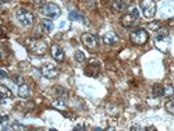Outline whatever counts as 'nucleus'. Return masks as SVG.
Segmentation results:
<instances>
[{
  "mask_svg": "<svg viewBox=\"0 0 174 131\" xmlns=\"http://www.w3.org/2000/svg\"><path fill=\"white\" fill-rule=\"evenodd\" d=\"M40 14L47 17L49 20H53V18H57L59 15L62 14V10L59 7L56 3H46L43 6H40Z\"/></svg>",
  "mask_w": 174,
  "mask_h": 131,
  "instance_id": "nucleus-1",
  "label": "nucleus"
},
{
  "mask_svg": "<svg viewBox=\"0 0 174 131\" xmlns=\"http://www.w3.org/2000/svg\"><path fill=\"white\" fill-rule=\"evenodd\" d=\"M130 38H131V42H132L134 45H137V46H142V45H145L146 42H148L149 37H148V32H146L144 28H137L131 32Z\"/></svg>",
  "mask_w": 174,
  "mask_h": 131,
  "instance_id": "nucleus-2",
  "label": "nucleus"
},
{
  "mask_svg": "<svg viewBox=\"0 0 174 131\" xmlns=\"http://www.w3.org/2000/svg\"><path fill=\"white\" fill-rule=\"evenodd\" d=\"M15 17H17V20L21 22L22 25L25 27L32 25L33 22V14L29 10H27V8H18L15 11Z\"/></svg>",
  "mask_w": 174,
  "mask_h": 131,
  "instance_id": "nucleus-3",
  "label": "nucleus"
},
{
  "mask_svg": "<svg viewBox=\"0 0 174 131\" xmlns=\"http://www.w3.org/2000/svg\"><path fill=\"white\" fill-rule=\"evenodd\" d=\"M141 10L146 18H153L156 14V4L153 0H141Z\"/></svg>",
  "mask_w": 174,
  "mask_h": 131,
  "instance_id": "nucleus-4",
  "label": "nucleus"
},
{
  "mask_svg": "<svg viewBox=\"0 0 174 131\" xmlns=\"http://www.w3.org/2000/svg\"><path fill=\"white\" fill-rule=\"evenodd\" d=\"M27 46H28V49L31 52L38 53V55H42L46 50V43L40 39H28L27 40Z\"/></svg>",
  "mask_w": 174,
  "mask_h": 131,
  "instance_id": "nucleus-5",
  "label": "nucleus"
},
{
  "mask_svg": "<svg viewBox=\"0 0 174 131\" xmlns=\"http://www.w3.org/2000/svg\"><path fill=\"white\" fill-rule=\"evenodd\" d=\"M84 71H85V74L88 77H96L99 74V71H100V63L98 60L92 59V60H89V63H88V66L85 67Z\"/></svg>",
  "mask_w": 174,
  "mask_h": 131,
  "instance_id": "nucleus-6",
  "label": "nucleus"
},
{
  "mask_svg": "<svg viewBox=\"0 0 174 131\" xmlns=\"http://www.w3.org/2000/svg\"><path fill=\"white\" fill-rule=\"evenodd\" d=\"M137 22H138V17H135V15L131 14V13L124 14L123 17H121V25H123L124 28H132V27L137 25Z\"/></svg>",
  "mask_w": 174,
  "mask_h": 131,
  "instance_id": "nucleus-7",
  "label": "nucleus"
},
{
  "mask_svg": "<svg viewBox=\"0 0 174 131\" xmlns=\"http://www.w3.org/2000/svg\"><path fill=\"white\" fill-rule=\"evenodd\" d=\"M50 52H52V57L55 59L56 62H63L64 60V50H63V47L57 43L52 45Z\"/></svg>",
  "mask_w": 174,
  "mask_h": 131,
  "instance_id": "nucleus-8",
  "label": "nucleus"
},
{
  "mask_svg": "<svg viewBox=\"0 0 174 131\" xmlns=\"http://www.w3.org/2000/svg\"><path fill=\"white\" fill-rule=\"evenodd\" d=\"M42 74H43V77H46V78H56V77L59 75V69L55 64H46L43 69H42Z\"/></svg>",
  "mask_w": 174,
  "mask_h": 131,
  "instance_id": "nucleus-9",
  "label": "nucleus"
},
{
  "mask_svg": "<svg viewBox=\"0 0 174 131\" xmlns=\"http://www.w3.org/2000/svg\"><path fill=\"white\" fill-rule=\"evenodd\" d=\"M81 39H82V43L85 45L87 47H96V45H98V39H96V37L95 35H92V34H82V37H81Z\"/></svg>",
  "mask_w": 174,
  "mask_h": 131,
  "instance_id": "nucleus-10",
  "label": "nucleus"
},
{
  "mask_svg": "<svg viewBox=\"0 0 174 131\" xmlns=\"http://www.w3.org/2000/svg\"><path fill=\"white\" fill-rule=\"evenodd\" d=\"M117 40H119V37H117L114 32H106L103 35V43L107 45V46H113V45L117 43Z\"/></svg>",
  "mask_w": 174,
  "mask_h": 131,
  "instance_id": "nucleus-11",
  "label": "nucleus"
},
{
  "mask_svg": "<svg viewBox=\"0 0 174 131\" xmlns=\"http://www.w3.org/2000/svg\"><path fill=\"white\" fill-rule=\"evenodd\" d=\"M110 7L113 11L119 13V11H123L127 6L124 4V0H110Z\"/></svg>",
  "mask_w": 174,
  "mask_h": 131,
  "instance_id": "nucleus-12",
  "label": "nucleus"
},
{
  "mask_svg": "<svg viewBox=\"0 0 174 131\" xmlns=\"http://www.w3.org/2000/svg\"><path fill=\"white\" fill-rule=\"evenodd\" d=\"M152 95L156 96V98H162L164 96V87L160 84H155L152 87Z\"/></svg>",
  "mask_w": 174,
  "mask_h": 131,
  "instance_id": "nucleus-13",
  "label": "nucleus"
},
{
  "mask_svg": "<svg viewBox=\"0 0 174 131\" xmlns=\"http://www.w3.org/2000/svg\"><path fill=\"white\" fill-rule=\"evenodd\" d=\"M18 95L21 96V98H28L29 95H31V89H29L28 85L25 84H21L18 87Z\"/></svg>",
  "mask_w": 174,
  "mask_h": 131,
  "instance_id": "nucleus-14",
  "label": "nucleus"
},
{
  "mask_svg": "<svg viewBox=\"0 0 174 131\" xmlns=\"http://www.w3.org/2000/svg\"><path fill=\"white\" fill-rule=\"evenodd\" d=\"M10 98H13V94H11V91L8 89L7 87L0 85V99H10Z\"/></svg>",
  "mask_w": 174,
  "mask_h": 131,
  "instance_id": "nucleus-15",
  "label": "nucleus"
},
{
  "mask_svg": "<svg viewBox=\"0 0 174 131\" xmlns=\"http://www.w3.org/2000/svg\"><path fill=\"white\" fill-rule=\"evenodd\" d=\"M68 18L71 20V21H75V20H78V21H85V18H84V15H82V14H80L78 11H70Z\"/></svg>",
  "mask_w": 174,
  "mask_h": 131,
  "instance_id": "nucleus-16",
  "label": "nucleus"
},
{
  "mask_svg": "<svg viewBox=\"0 0 174 131\" xmlns=\"http://www.w3.org/2000/svg\"><path fill=\"white\" fill-rule=\"evenodd\" d=\"M40 25L43 27L47 32H50L52 29H53V27H55V25H53V22H52V20H49V18H47V20H42V21H40Z\"/></svg>",
  "mask_w": 174,
  "mask_h": 131,
  "instance_id": "nucleus-17",
  "label": "nucleus"
},
{
  "mask_svg": "<svg viewBox=\"0 0 174 131\" xmlns=\"http://www.w3.org/2000/svg\"><path fill=\"white\" fill-rule=\"evenodd\" d=\"M53 94L57 96H67V91L63 87H55L53 88Z\"/></svg>",
  "mask_w": 174,
  "mask_h": 131,
  "instance_id": "nucleus-18",
  "label": "nucleus"
},
{
  "mask_svg": "<svg viewBox=\"0 0 174 131\" xmlns=\"http://www.w3.org/2000/svg\"><path fill=\"white\" fill-rule=\"evenodd\" d=\"M74 59H75V60H77L78 63H84L87 57H85V53H84V52L77 50V52H75V55H74Z\"/></svg>",
  "mask_w": 174,
  "mask_h": 131,
  "instance_id": "nucleus-19",
  "label": "nucleus"
},
{
  "mask_svg": "<svg viewBox=\"0 0 174 131\" xmlns=\"http://www.w3.org/2000/svg\"><path fill=\"white\" fill-rule=\"evenodd\" d=\"M53 106L55 107H57V109H65V102L63 101V99H56V101H53Z\"/></svg>",
  "mask_w": 174,
  "mask_h": 131,
  "instance_id": "nucleus-20",
  "label": "nucleus"
},
{
  "mask_svg": "<svg viewBox=\"0 0 174 131\" xmlns=\"http://www.w3.org/2000/svg\"><path fill=\"white\" fill-rule=\"evenodd\" d=\"M166 110L169 113H171V114L174 113V103H173V101H171V99L166 102Z\"/></svg>",
  "mask_w": 174,
  "mask_h": 131,
  "instance_id": "nucleus-21",
  "label": "nucleus"
},
{
  "mask_svg": "<svg viewBox=\"0 0 174 131\" xmlns=\"http://www.w3.org/2000/svg\"><path fill=\"white\" fill-rule=\"evenodd\" d=\"M6 130H8V128H11V130H27L25 126H22V124H13L11 127H4Z\"/></svg>",
  "mask_w": 174,
  "mask_h": 131,
  "instance_id": "nucleus-22",
  "label": "nucleus"
},
{
  "mask_svg": "<svg viewBox=\"0 0 174 131\" xmlns=\"http://www.w3.org/2000/svg\"><path fill=\"white\" fill-rule=\"evenodd\" d=\"M13 81H14L15 84H18V85L24 84V80H22L21 75H14V77H13Z\"/></svg>",
  "mask_w": 174,
  "mask_h": 131,
  "instance_id": "nucleus-23",
  "label": "nucleus"
},
{
  "mask_svg": "<svg viewBox=\"0 0 174 131\" xmlns=\"http://www.w3.org/2000/svg\"><path fill=\"white\" fill-rule=\"evenodd\" d=\"M8 120H10V119H8V116H2V117H0V123L3 124V126H6V124L8 123Z\"/></svg>",
  "mask_w": 174,
  "mask_h": 131,
  "instance_id": "nucleus-24",
  "label": "nucleus"
},
{
  "mask_svg": "<svg viewBox=\"0 0 174 131\" xmlns=\"http://www.w3.org/2000/svg\"><path fill=\"white\" fill-rule=\"evenodd\" d=\"M6 37V28L3 25H0V38H4Z\"/></svg>",
  "mask_w": 174,
  "mask_h": 131,
  "instance_id": "nucleus-25",
  "label": "nucleus"
},
{
  "mask_svg": "<svg viewBox=\"0 0 174 131\" xmlns=\"http://www.w3.org/2000/svg\"><path fill=\"white\" fill-rule=\"evenodd\" d=\"M7 73H6V71H4V70H2L0 69V78H7Z\"/></svg>",
  "mask_w": 174,
  "mask_h": 131,
  "instance_id": "nucleus-26",
  "label": "nucleus"
},
{
  "mask_svg": "<svg viewBox=\"0 0 174 131\" xmlns=\"http://www.w3.org/2000/svg\"><path fill=\"white\" fill-rule=\"evenodd\" d=\"M4 56H6V53H4V50L0 47V60H2V59H4Z\"/></svg>",
  "mask_w": 174,
  "mask_h": 131,
  "instance_id": "nucleus-27",
  "label": "nucleus"
},
{
  "mask_svg": "<svg viewBox=\"0 0 174 131\" xmlns=\"http://www.w3.org/2000/svg\"><path fill=\"white\" fill-rule=\"evenodd\" d=\"M74 130H78V131H84V130H85V127H82V126H77V127H74Z\"/></svg>",
  "mask_w": 174,
  "mask_h": 131,
  "instance_id": "nucleus-28",
  "label": "nucleus"
},
{
  "mask_svg": "<svg viewBox=\"0 0 174 131\" xmlns=\"http://www.w3.org/2000/svg\"><path fill=\"white\" fill-rule=\"evenodd\" d=\"M145 130H148V131H155V127H153V126H149V127H146Z\"/></svg>",
  "mask_w": 174,
  "mask_h": 131,
  "instance_id": "nucleus-29",
  "label": "nucleus"
},
{
  "mask_svg": "<svg viewBox=\"0 0 174 131\" xmlns=\"http://www.w3.org/2000/svg\"><path fill=\"white\" fill-rule=\"evenodd\" d=\"M33 2H35V3H36V4H42V3H43V2H45V0H33Z\"/></svg>",
  "mask_w": 174,
  "mask_h": 131,
  "instance_id": "nucleus-30",
  "label": "nucleus"
},
{
  "mask_svg": "<svg viewBox=\"0 0 174 131\" xmlns=\"http://www.w3.org/2000/svg\"><path fill=\"white\" fill-rule=\"evenodd\" d=\"M4 3H8V0H0V4H4Z\"/></svg>",
  "mask_w": 174,
  "mask_h": 131,
  "instance_id": "nucleus-31",
  "label": "nucleus"
}]
</instances>
